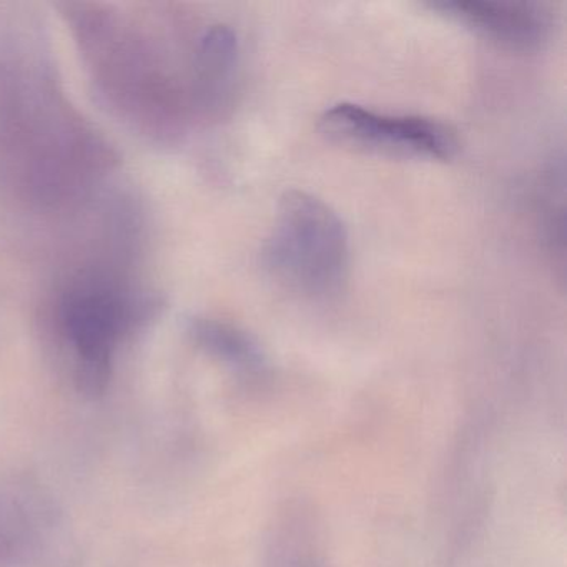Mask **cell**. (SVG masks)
<instances>
[{
  "instance_id": "obj_1",
  "label": "cell",
  "mask_w": 567,
  "mask_h": 567,
  "mask_svg": "<svg viewBox=\"0 0 567 567\" xmlns=\"http://www.w3.org/2000/svg\"><path fill=\"white\" fill-rule=\"evenodd\" d=\"M261 264L291 293L330 300L343 290L350 271L347 227L317 195L287 192L261 248Z\"/></svg>"
},
{
  "instance_id": "obj_2",
  "label": "cell",
  "mask_w": 567,
  "mask_h": 567,
  "mask_svg": "<svg viewBox=\"0 0 567 567\" xmlns=\"http://www.w3.org/2000/svg\"><path fill=\"white\" fill-rule=\"evenodd\" d=\"M127 295L107 281L87 278L62 298L59 328L68 350L72 383L85 396L105 393L115 351L135 321Z\"/></svg>"
},
{
  "instance_id": "obj_3",
  "label": "cell",
  "mask_w": 567,
  "mask_h": 567,
  "mask_svg": "<svg viewBox=\"0 0 567 567\" xmlns=\"http://www.w3.org/2000/svg\"><path fill=\"white\" fill-rule=\"evenodd\" d=\"M318 127L333 144L363 154L447 162L460 151L456 132L436 118L384 114L351 102L328 107Z\"/></svg>"
},
{
  "instance_id": "obj_4",
  "label": "cell",
  "mask_w": 567,
  "mask_h": 567,
  "mask_svg": "<svg viewBox=\"0 0 567 567\" xmlns=\"http://www.w3.org/2000/svg\"><path fill=\"white\" fill-rule=\"evenodd\" d=\"M49 497L28 483H0V567H42L58 540Z\"/></svg>"
},
{
  "instance_id": "obj_5",
  "label": "cell",
  "mask_w": 567,
  "mask_h": 567,
  "mask_svg": "<svg viewBox=\"0 0 567 567\" xmlns=\"http://www.w3.org/2000/svg\"><path fill=\"white\" fill-rule=\"evenodd\" d=\"M444 18L466 25L487 41L517 52L537 51L549 38L546 12L529 2L444 0L430 4Z\"/></svg>"
},
{
  "instance_id": "obj_6",
  "label": "cell",
  "mask_w": 567,
  "mask_h": 567,
  "mask_svg": "<svg viewBox=\"0 0 567 567\" xmlns=\"http://www.w3.org/2000/svg\"><path fill=\"white\" fill-rule=\"evenodd\" d=\"M240 45L227 25H212L197 39L194 51V97L210 114L224 111L237 89Z\"/></svg>"
},
{
  "instance_id": "obj_7",
  "label": "cell",
  "mask_w": 567,
  "mask_h": 567,
  "mask_svg": "<svg viewBox=\"0 0 567 567\" xmlns=\"http://www.w3.org/2000/svg\"><path fill=\"white\" fill-rule=\"evenodd\" d=\"M190 331L202 350L235 370L255 373L265 367L264 351L257 341L234 324L200 318L192 323Z\"/></svg>"
},
{
  "instance_id": "obj_8",
  "label": "cell",
  "mask_w": 567,
  "mask_h": 567,
  "mask_svg": "<svg viewBox=\"0 0 567 567\" xmlns=\"http://www.w3.org/2000/svg\"><path fill=\"white\" fill-rule=\"evenodd\" d=\"M540 225L544 238L550 250L563 251L564 248V177L563 168L547 172L544 188L540 192Z\"/></svg>"
}]
</instances>
